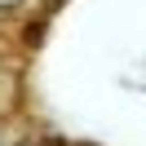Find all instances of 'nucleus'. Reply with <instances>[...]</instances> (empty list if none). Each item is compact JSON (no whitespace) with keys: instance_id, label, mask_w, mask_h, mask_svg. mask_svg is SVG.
<instances>
[{"instance_id":"1","label":"nucleus","mask_w":146,"mask_h":146,"mask_svg":"<svg viewBox=\"0 0 146 146\" xmlns=\"http://www.w3.org/2000/svg\"><path fill=\"white\" fill-rule=\"evenodd\" d=\"M5 5H18V0H0V9H5Z\"/></svg>"}]
</instances>
